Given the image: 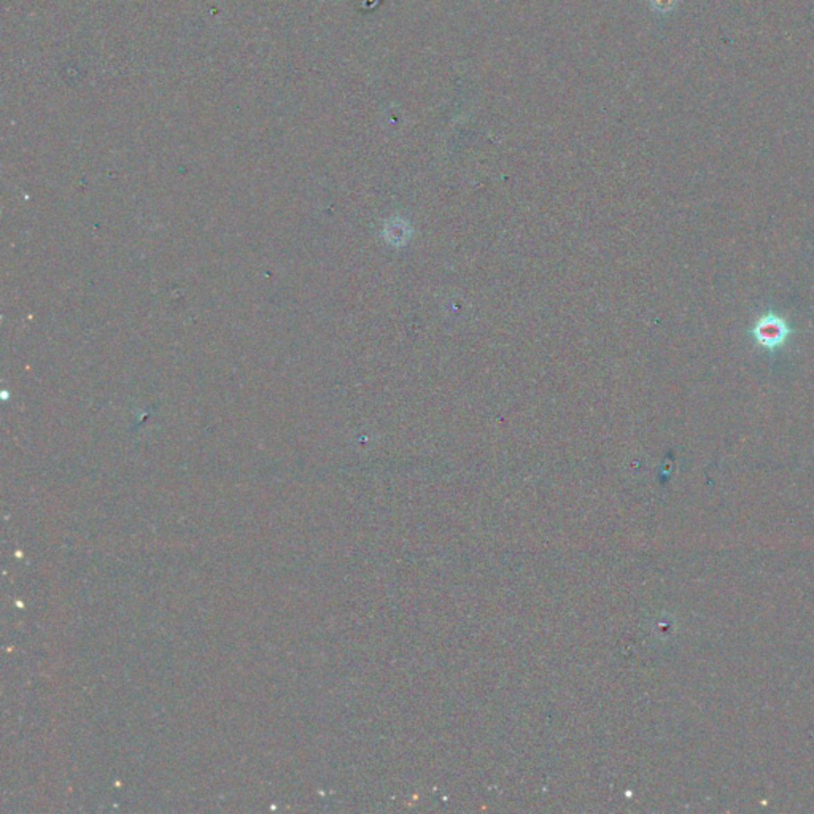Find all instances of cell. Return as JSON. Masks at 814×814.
I'll return each instance as SVG.
<instances>
[{
    "mask_svg": "<svg viewBox=\"0 0 814 814\" xmlns=\"http://www.w3.org/2000/svg\"><path fill=\"white\" fill-rule=\"evenodd\" d=\"M760 337H762L765 342L767 340H771V342H778V340L783 337V326L781 324H776V323H771V324H762L760 326Z\"/></svg>",
    "mask_w": 814,
    "mask_h": 814,
    "instance_id": "6da1fadb",
    "label": "cell"
}]
</instances>
